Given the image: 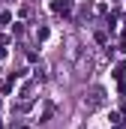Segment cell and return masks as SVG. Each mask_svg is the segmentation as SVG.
I'll return each instance as SVG.
<instances>
[{"mask_svg":"<svg viewBox=\"0 0 126 129\" xmlns=\"http://www.w3.org/2000/svg\"><path fill=\"white\" fill-rule=\"evenodd\" d=\"M123 75H126V66H117V69H114V78H117V81H123Z\"/></svg>","mask_w":126,"mask_h":129,"instance_id":"3","label":"cell"},{"mask_svg":"<svg viewBox=\"0 0 126 129\" xmlns=\"http://www.w3.org/2000/svg\"><path fill=\"white\" fill-rule=\"evenodd\" d=\"M84 105H87V108H99V105H105V90H102V87H93L90 96L84 99Z\"/></svg>","mask_w":126,"mask_h":129,"instance_id":"1","label":"cell"},{"mask_svg":"<svg viewBox=\"0 0 126 129\" xmlns=\"http://www.w3.org/2000/svg\"><path fill=\"white\" fill-rule=\"evenodd\" d=\"M69 6H72V0H57V3H54L57 12H69Z\"/></svg>","mask_w":126,"mask_h":129,"instance_id":"2","label":"cell"}]
</instances>
